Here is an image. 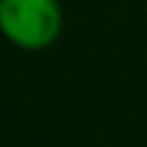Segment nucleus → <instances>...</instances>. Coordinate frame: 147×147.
Here are the masks:
<instances>
[{
	"mask_svg": "<svg viewBox=\"0 0 147 147\" xmlns=\"http://www.w3.org/2000/svg\"><path fill=\"white\" fill-rule=\"evenodd\" d=\"M65 14L60 0H0V30L22 52H44L63 36Z\"/></svg>",
	"mask_w": 147,
	"mask_h": 147,
	"instance_id": "f257e3e1",
	"label": "nucleus"
}]
</instances>
